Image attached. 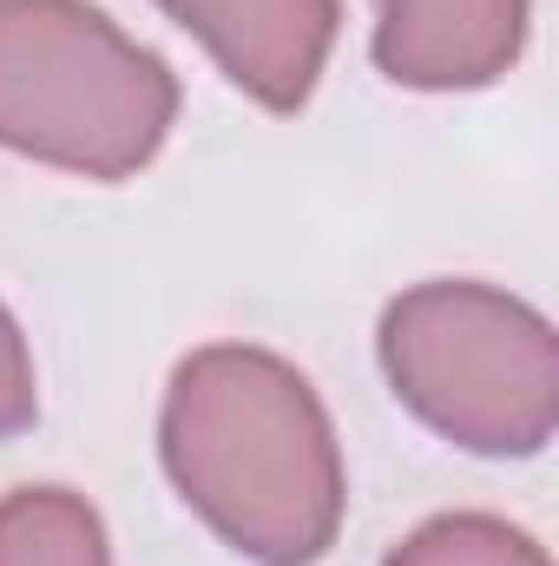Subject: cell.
Here are the masks:
<instances>
[{
    "mask_svg": "<svg viewBox=\"0 0 559 566\" xmlns=\"http://www.w3.org/2000/svg\"><path fill=\"white\" fill-rule=\"evenodd\" d=\"M178 119L171 66L93 0H0V145L119 185Z\"/></svg>",
    "mask_w": 559,
    "mask_h": 566,
    "instance_id": "obj_2",
    "label": "cell"
},
{
    "mask_svg": "<svg viewBox=\"0 0 559 566\" xmlns=\"http://www.w3.org/2000/svg\"><path fill=\"white\" fill-rule=\"evenodd\" d=\"M33 416H40L33 349H27V336H20L13 310L0 303V441H7V434H20V428H33Z\"/></svg>",
    "mask_w": 559,
    "mask_h": 566,
    "instance_id": "obj_8",
    "label": "cell"
},
{
    "mask_svg": "<svg viewBox=\"0 0 559 566\" xmlns=\"http://www.w3.org/2000/svg\"><path fill=\"white\" fill-rule=\"evenodd\" d=\"M158 454L184 507L257 566H316L342 534V448L309 376L257 343H211L178 363Z\"/></svg>",
    "mask_w": 559,
    "mask_h": 566,
    "instance_id": "obj_1",
    "label": "cell"
},
{
    "mask_svg": "<svg viewBox=\"0 0 559 566\" xmlns=\"http://www.w3.org/2000/svg\"><path fill=\"white\" fill-rule=\"evenodd\" d=\"M184 33L211 46L224 80L271 113H296L336 46V0H158Z\"/></svg>",
    "mask_w": 559,
    "mask_h": 566,
    "instance_id": "obj_4",
    "label": "cell"
},
{
    "mask_svg": "<svg viewBox=\"0 0 559 566\" xmlns=\"http://www.w3.org/2000/svg\"><path fill=\"white\" fill-rule=\"evenodd\" d=\"M382 566H553L527 527H507L500 514H441L415 527Z\"/></svg>",
    "mask_w": 559,
    "mask_h": 566,
    "instance_id": "obj_7",
    "label": "cell"
},
{
    "mask_svg": "<svg viewBox=\"0 0 559 566\" xmlns=\"http://www.w3.org/2000/svg\"><path fill=\"white\" fill-rule=\"evenodd\" d=\"M527 46V0H376V66L415 93L494 86Z\"/></svg>",
    "mask_w": 559,
    "mask_h": 566,
    "instance_id": "obj_5",
    "label": "cell"
},
{
    "mask_svg": "<svg viewBox=\"0 0 559 566\" xmlns=\"http://www.w3.org/2000/svg\"><path fill=\"white\" fill-rule=\"evenodd\" d=\"M382 369L395 402L441 441L494 461L540 454L559 428L553 323L467 277H434L382 310Z\"/></svg>",
    "mask_w": 559,
    "mask_h": 566,
    "instance_id": "obj_3",
    "label": "cell"
},
{
    "mask_svg": "<svg viewBox=\"0 0 559 566\" xmlns=\"http://www.w3.org/2000/svg\"><path fill=\"white\" fill-rule=\"evenodd\" d=\"M0 566H113L106 521L73 488L0 494Z\"/></svg>",
    "mask_w": 559,
    "mask_h": 566,
    "instance_id": "obj_6",
    "label": "cell"
}]
</instances>
